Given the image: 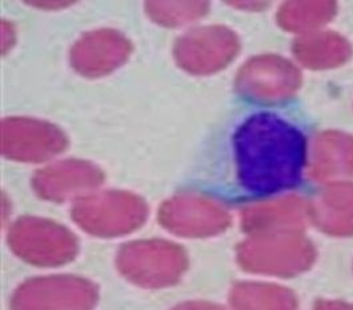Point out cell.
I'll return each instance as SVG.
<instances>
[{
    "label": "cell",
    "instance_id": "obj_1",
    "mask_svg": "<svg viewBox=\"0 0 353 310\" xmlns=\"http://www.w3.org/2000/svg\"><path fill=\"white\" fill-rule=\"evenodd\" d=\"M239 185L254 197L294 189L305 161L303 134L274 114H256L234 138Z\"/></svg>",
    "mask_w": 353,
    "mask_h": 310
}]
</instances>
